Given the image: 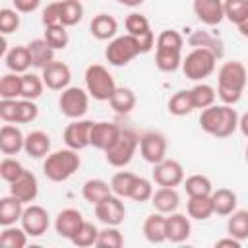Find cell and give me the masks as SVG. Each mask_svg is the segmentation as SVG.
Segmentation results:
<instances>
[{
  "label": "cell",
  "mask_w": 248,
  "mask_h": 248,
  "mask_svg": "<svg viewBox=\"0 0 248 248\" xmlns=\"http://www.w3.org/2000/svg\"><path fill=\"white\" fill-rule=\"evenodd\" d=\"M238 130L242 132L244 138H248V112H244V114L238 118Z\"/></svg>",
  "instance_id": "680465c9"
},
{
  "label": "cell",
  "mask_w": 248,
  "mask_h": 248,
  "mask_svg": "<svg viewBox=\"0 0 248 248\" xmlns=\"http://www.w3.org/2000/svg\"><path fill=\"white\" fill-rule=\"evenodd\" d=\"M248 81L246 66L238 60L225 62L217 72V95L225 105H236Z\"/></svg>",
  "instance_id": "6da1fadb"
},
{
  "label": "cell",
  "mask_w": 248,
  "mask_h": 248,
  "mask_svg": "<svg viewBox=\"0 0 248 248\" xmlns=\"http://www.w3.org/2000/svg\"><path fill=\"white\" fill-rule=\"evenodd\" d=\"M45 81L41 76L37 74H21V99H31V101H37L41 95H43V89H45Z\"/></svg>",
  "instance_id": "74e56055"
},
{
  "label": "cell",
  "mask_w": 248,
  "mask_h": 248,
  "mask_svg": "<svg viewBox=\"0 0 248 248\" xmlns=\"http://www.w3.org/2000/svg\"><path fill=\"white\" fill-rule=\"evenodd\" d=\"M138 147H140V136L132 130H122L116 141L105 151V159L112 167H118V169L126 167L134 159Z\"/></svg>",
  "instance_id": "8992f818"
},
{
  "label": "cell",
  "mask_w": 248,
  "mask_h": 248,
  "mask_svg": "<svg viewBox=\"0 0 248 248\" xmlns=\"http://www.w3.org/2000/svg\"><path fill=\"white\" fill-rule=\"evenodd\" d=\"M83 19V6L79 0H60V23L74 27Z\"/></svg>",
  "instance_id": "8d00e7d4"
},
{
  "label": "cell",
  "mask_w": 248,
  "mask_h": 248,
  "mask_svg": "<svg viewBox=\"0 0 248 248\" xmlns=\"http://www.w3.org/2000/svg\"><path fill=\"white\" fill-rule=\"evenodd\" d=\"M188 43H190L194 48H207V50H211L217 58H221L223 52H225L223 41L217 39V37H213V35H209L207 31H194V33L190 35Z\"/></svg>",
  "instance_id": "d6a6232c"
},
{
  "label": "cell",
  "mask_w": 248,
  "mask_h": 248,
  "mask_svg": "<svg viewBox=\"0 0 248 248\" xmlns=\"http://www.w3.org/2000/svg\"><path fill=\"white\" fill-rule=\"evenodd\" d=\"M79 165H81V159H79L78 151L66 147V149L52 151L45 157L43 172L52 182H64L79 169Z\"/></svg>",
  "instance_id": "3957f363"
},
{
  "label": "cell",
  "mask_w": 248,
  "mask_h": 248,
  "mask_svg": "<svg viewBox=\"0 0 248 248\" xmlns=\"http://www.w3.org/2000/svg\"><path fill=\"white\" fill-rule=\"evenodd\" d=\"M43 81L48 89L52 91H62L70 85V79H72V70L68 64L60 62V60H54L50 62L46 68H43Z\"/></svg>",
  "instance_id": "2e32d148"
},
{
  "label": "cell",
  "mask_w": 248,
  "mask_h": 248,
  "mask_svg": "<svg viewBox=\"0 0 248 248\" xmlns=\"http://www.w3.org/2000/svg\"><path fill=\"white\" fill-rule=\"evenodd\" d=\"M169 112L174 114V116H186L190 114L196 107H194V99H192V93L190 89H180L176 91L170 99H169Z\"/></svg>",
  "instance_id": "e575fe53"
},
{
  "label": "cell",
  "mask_w": 248,
  "mask_h": 248,
  "mask_svg": "<svg viewBox=\"0 0 248 248\" xmlns=\"http://www.w3.org/2000/svg\"><path fill=\"white\" fill-rule=\"evenodd\" d=\"M153 184H151V180H147V178H143V176H138L136 178V182H134V186H132V192H130V200H134V202H151V196H153Z\"/></svg>",
  "instance_id": "816d5d0a"
},
{
  "label": "cell",
  "mask_w": 248,
  "mask_h": 248,
  "mask_svg": "<svg viewBox=\"0 0 248 248\" xmlns=\"http://www.w3.org/2000/svg\"><path fill=\"white\" fill-rule=\"evenodd\" d=\"M184 39L174 29H165L155 39V48H169V50H182Z\"/></svg>",
  "instance_id": "c3c4849f"
},
{
  "label": "cell",
  "mask_w": 248,
  "mask_h": 248,
  "mask_svg": "<svg viewBox=\"0 0 248 248\" xmlns=\"http://www.w3.org/2000/svg\"><path fill=\"white\" fill-rule=\"evenodd\" d=\"M244 155H246V163H248V145H246V151H244Z\"/></svg>",
  "instance_id": "6125c7cd"
},
{
  "label": "cell",
  "mask_w": 248,
  "mask_h": 248,
  "mask_svg": "<svg viewBox=\"0 0 248 248\" xmlns=\"http://www.w3.org/2000/svg\"><path fill=\"white\" fill-rule=\"evenodd\" d=\"M155 66L161 72H176L182 66V50L155 48Z\"/></svg>",
  "instance_id": "d590c367"
},
{
  "label": "cell",
  "mask_w": 248,
  "mask_h": 248,
  "mask_svg": "<svg viewBox=\"0 0 248 248\" xmlns=\"http://www.w3.org/2000/svg\"><path fill=\"white\" fill-rule=\"evenodd\" d=\"M238 112L232 108V105H211L202 110L200 114V126L205 134L213 138H229L238 128Z\"/></svg>",
  "instance_id": "7a4b0ae2"
},
{
  "label": "cell",
  "mask_w": 248,
  "mask_h": 248,
  "mask_svg": "<svg viewBox=\"0 0 248 248\" xmlns=\"http://www.w3.org/2000/svg\"><path fill=\"white\" fill-rule=\"evenodd\" d=\"M136 178H138V174H134L130 170L116 172L110 178V190H112V194H116L120 198H130V192H132V186H134Z\"/></svg>",
  "instance_id": "60d3db41"
},
{
  "label": "cell",
  "mask_w": 248,
  "mask_h": 248,
  "mask_svg": "<svg viewBox=\"0 0 248 248\" xmlns=\"http://www.w3.org/2000/svg\"><path fill=\"white\" fill-rule=\"evenodd\" d=\"M97 236H99V229L93 223L83 221V225L79 227V231L76 232V236L70 242L74 246H78V248H87V246H95L97 244Z\"/></svg>",
  "instance_id": "f6af8a7d"
},
{
  "label": "cell",
  "mask_w": 248,
  "mask_h": 248,
  "mask_svg": "<svg viewBox=\"0 0 248 248\" xmlns=\"http://www.w3.org/2000/svg\"><path fill=\"white\" fill-rule=\"evenodd\" d=\"M17 99H0V118L8 124H16Z\"/></svg>",
  "instance_id": "db71d44e"
},
{
  "label": "cell",
  "mask_w": 248,
  "mask_h": 248,
  "mask_svg": "<svg viewBox=\"0 0 248 248\" xmlns=\"http://www.w3.org/2000/svg\"><path fill=\"white\" fill-rule=\"evenodd\" d=\"M27 48H29V54H31V66L33 68H46L50 62H54L56 58H54V48L45 41V39H33L29 45H27Z\"/></svg>",
  "instance_id": "484cf974"
},
{
  "label": "cell",
  "mask_w": 248,
  "mask_h": 248,
  "mask_svg": "<svg viewBox=\"0 0 248 248\" xmlns=\"http://www.w3.org/2000/svg\"><path fill=\"white\" fill-rule=\"evenodd\" d=\"M39 116V107L31 99H17V116L16 124H27L33 122Z\"/></svg>",
  "instance_id": "f907efd6"
},
{
  "label": "cell",
  "mask_w": 248,
  "mask_h": 248,
  "mask_svg": "<svg viewBox=\"0 0 248 248\" xmlns=\"http://www.w3.org/2000/svg\"><path fill=\"white\" fill-rule=\"evenodd\" d=\"M190 93H192V99H194V107L196 108H207V107H211V105H215V97H217V91L209 85V83H196L192 89H190Z\"/></svg>",
  "instance_id": "ab89813d"
},
{
  "label": "cell",
  "mask_w": 248,
  "mask_h": 248,
  "mask_svg": "<svg viewBox=\"0 0 248 248\" xmlns=\"http://www.w3.org/2000/svg\"><path fill=\"white\" fill-rule=\"evenodd\" d=\"M217 56L207 50V48H192L184 58H182V72L188 79L192 81H202L205 78H209L215 72V64H217Z\"/></svg>",
  "instance_id": "5b68a950"
},
{
  "label": "cell",
  "mask_w": 248,
  "mask_h": 248,
  "mask_svg": "<svg viewBox=\"0 0 248 248\" xmlns=\"http://www.w3.org/2000/svg\"><path fill=\"white\" fill-rule=\"evenodd\" d=\"M23 145H25L23 132L17 126L6 122L0 128V151L4 155H17L19 151H23Z\"/></svg>",
  "instance_id": "44dd1931"
},
{
  "label": "cell",
  "mask_w": 248,
  "mask_h": 248,
  "mask_svg": "<svg viewBox=\"0 0 248 248\" xmlns=\"http://www.w3.org/2000/svg\"><path fill=\"white\" fill-rule=\"evenodd\" d=\"M12 2L19 14H33L41 6V0H12Z\"/></svg>",
  "instance_id": "9f6ffc18"
},
{
  "label": "cell",
  "mask_w": 248,
  "mask_h": 248,
  "mask_svg": "<svg viewBox=\"0 0 248 248\" xmlns=\"http://www.w3.org/2000/svg\"><path fill=\"white\" fill-rule=\"evenodd\" d=\"M227 232L240 242L248 238V209H234L227 221Z\"/></svg>",
  "instance_id": "836d02e7"
},
{
  "label": "cell",
  "mask_w": 248,
  "mask_h": 248,
  "mask_svg": "<svg viewBox=\"0 0 248 248\" xmlns=\"http://www.w3.org/2000/svg\"><path fill=\"white\" fill-rule=\"evenodd\" d=\"M151 205L155 207V211L159 213H174L180 205V196L176 192V188H169V186H159L153 196H151Z\"/></svg>",
  "instance_id": "7402d4cb"
},
{
  "label": "cell",
  "mask_w": 248,
  "mask_h": 248,
  "mask_svg": "<svg viewBox=\"0 0 248 248\" xmlns=\"http://www.w3.org/2000/svg\"><path fill=\"white\" fill-rule=\"evenodd\" d=\"M186 211H188V217H190V219L207 221V219L215 213V211H213L211 196H188Z\"/></svg>",
  "instance_id": "f546056e"
},
{
  "label": "cell",
  "mask_w": 248,
  "mask_h": 248,
  "mask_svg": "<svg viewBox=\"0 0 248 248\" xmlns=\"http://www.w3.org/2000/svg\"><path fill=\"white\" fill-rule=\"evenodd\" d=\"M116 2L122 4V6H128V8H138V6L143 4V0H116Z\"/></svg>",
  "instance_id": "94428289"
},
{
  "label": "cell",
  "mask_w": 248,
  "mask_h": 248,
  "mask_svg": "<svg viewBox=\"0 0 248 248\" xmlns=\"http://www.w3.org/2000/svg\"><path fill=\"white\" fill-rule=\"evenodd\" d=\"M83 221L85 219H83V215L78 209L66 207V209H62L56 215V219H54V231H56L58 236L72 240L76 236V232L79 231V227L83 225Z\"/></svg>",
  "instance_id": "e0dca14e"
},
{
  "label": "cell",
  "mask_w": 248,
  "mask_h": 248,
  "mask_svg": "<svg viewBox=\"0 0 248 248\" xmlns=\"http://www.w3.org/2000/svg\"><path fill=\"white\" fill-rule=\"evenodd\" d=\"M138 54H141L140 50V43L132 37V35H120L108 41L107 48H105V58L110 66H126L130 64Z\"/></svg>",
  "instance_id": "52a82bcc"
},
{
  "label": "cell",
  "mask_w": 248,
  "mask_h": 248,
  "mask_svg": "<svg viewBox=\"0 0 248 248\" xmlns=\"http://www.w3.org/2000/svg\"><path fill=\"white\" fill-rule=\"evenodd\" d=\"M91 126L93 122L91 120H74L70 122L66 128H64V143L66 147L70 149H76V151H81L89 145V134H91Z\"/></svg>",
  "instance_id": "9a60e30c"
},
{
  "label": "cell",
  "mask_w": 248,
  "mask_h": 248,
  "mask_svg": "<svg viewBox=\"0 0 248 248\" xmlns=\"http://www.w3.org/2000/svg\"><path fill=\"white\" fill-rule=\"evenodd\" d=\"M246 2H248V0H246Z\"/></svg>",
  "instance_id": "be15d7a7"
},
{
  "label": "cell",
  "mask_w": 248,
  "mask_h": 248,
  "mask_svg": "<svg viewBox=\"0 0 248 248\" xmlns=\"http://www.w3.org/2000/svg\"><path fill=\"white\" fill-rule=\"evenodd\" d=\"M215 246H217V248H223V246H229V248H240V240L229 234L227 238H219V240L215 242Z\"/></svg>",
  "instance_id": "6f0895ef"
},
{
  "label": "cell",
  "mask_w": 248,
  "mask_h": 248,
  "mask_svg": "<svg viewBox=\"0 0 248 248\" xmlns=\"http://www.w3.org/2000/svg\"><path fill=\"white\" fill-rule=\"evenodd\" d=\"M236 27H238V33H240L242 37H246V39H248V16H246V17H244Z\"/></svg>",
  "instance_id": "91938a15"
},
{
  "label": "cell",
  "mask_w": 248,
  "mask_h": 248,
  "mask_svg": "<svg viewBox=\"0 0 248 248\" xmlns=\"http://www.w3.org/2000/svg\"><path fill=\"white\" fill-rule=\"evenodd\" d=\"M27 232L23 231V227H14V225H10V227H4L2 229V232H0V244L4 246V248H23L25 244H27Z\"/></svg>",
  "instance_id": "7bdbcfd3"
},
{
  "label": "cell",
  "mask_w": 248,
  "mask_h": 248,
  "mask_svg": "<svg viewBox=\"0 0 248 248\" xmlns=\"http://www.w3.org/2000/svg\"><path fill=\"white\" fill-rule=\"evenodd\" d=\"M19 27V12L16 8H2L0 10V33L10 35Z\"/></svg>",
  "instance_id": "f5cc1de1"
},
{
  "label": "cell",
  "mask_w": 248,
  "mask_h": 248,
  "mask_svg": "<svg viewBox=\"0 0 248 248\" xmlns=\"http://www.w3.org/2000/svg\"><path fill=\"white\" fill-rule=\"evenodd\" d=\"M93 209H95V217H97L103 225L118 227V225L124 221V217H126V205H124L122 198L116 196V194H110V196L105 198L103 202L95 203Z\"/></svg>",
  "instance_id": "8fae6325"
},
{
  "label": "cell",
  "mask_w": 248,
  "mask_h": 248,
  "mask_svg": "<svg viewBox=\"0 0 248 248\" xmlns=\"http://www.w3.org/2000/svg\"><path fill=\"white\" fill-rule=\"evenodd\" d=\"M118 21L108 14H97L89 23V33L97 41H110L116 37Z\"/></svg>",
  "instance_id": "cb8c5ba5"
},
{
  "label": "cell",
  "mask_w": 248,
  "mask_h": 248,
  "mask_svg": "<svg viewBox=\"0 0 248 248\" xmlns=\"http://www.w3.org/2000/svg\"><path fill=\"white\" fill-rule=\"evenodd\" d=\"M0 99H21V76L6 74L0 79Z\"/></svg>",
  "instance_id": "ee69618b"
},
{
  "label": "cell",
  "mask_w": 248,
  "mask_h": 248,
  "mask_svg": "<svg viewBox=\"0 0 248 248\" xmlns=\"http://www.w3.org/2000/svg\"><path fill=\"white\" fill-rule=\"evenodd\" d=\"M136 93L130 87H116L108 103L116 114H130L136 108Z\"/></svg>",
  "instance_id": "1f68e13d"
},
{
  "label": "cell",
  "mask_w": 248,
  "mask_h": 248,
  "mask_svg": "<svg viewBox=\"0 0 248 248\" xmlns=\"http://www.w3.org/2000/svg\"><path fill=\"white\" fill-rule=\"evenodd\" d=\"M223 8H225V19H229L234 25H238L248 16V2L246 0H225Z\"/></svg>",
  "instance_id": "7dc6e473"
},
{
  "label": "cell",
  "mask_w": 248,
  "mask_h": 248,
  "mask_svg": "<svg viewBox=\"0 0 248 248\" xmlns=\"http://www.w3.org/2000/svg\"><path fill=\"white\" fill-rule=\"evenodd\" d=\"M225 0H194V14L203 25H219L225 19Z\"/></svg>",
  "instance_id": "ac0fdd59"
},
{
  "label": "cell",
  "mask_w": 248,
  "mask_h": 248,
  "mask_svg": "<svg viewBox=\"0 0 248 248\" xmlns=\"http://www.w3.org/2000/svg\"><path fill=\"white\" fill-rule=\"evenodd\" d=\"M184 190L188 196H211L213 184L205 174H192L184 178Z\"/></svg>",
  "instance_id": "f35d334b"
},
{
  "label": "cell",
  "mask_w": 248,
  "mask_h": 248,
  "mask_svg": "<svg viewBox=\"0 0 248 248\" xmlns=\"http://www.w3.org/2000/svg\"><path fill=\"white\" fill-rule=\"evenodd\" d=\"M112 194L110 190V182H105L101 178H89L83 186H81V196L85 202H89L91 205L103 202L105 198H108Z\"/></svg>",
  "instance_id": "4dcf8cb0"
},
{
  "label": "cell",
  "mask_w": 248,
  "mask_h": 248,
  "mask_svg": "<svg viewBox=\"0 0 248 248\" xmlns=\"http://www.w3.org/2000/svg\"><path fill=\"white\" fill-rule=\"evenodd\" d=\"M124 244V236L122 232L118 231V227H112V225H105L103 231H99V236H97V248H120Z\"/></svg>",
  "instance_id": "bcb514c9"
},
{
  "label": "cell",
  "mask_w": 248,
  "mask_h": 248,
  "mask_svg": "<svg viewBox=\"0 0 248 248\" xmlns=\"http://www.w3.org/2000/svg\"><path fill=\"white\" fill-rule=\"evenodd\" d=\"M23 170H25L23 165L17 159H14V157H6V159L0 161V176L8 184H12L14 180H17L23 174Z\"/></svg>",
  "instance_id": "681fc988"
},
{
  "label": "cell",
  "mask_w": 248,
  "mask_h": 248,
  "mask_svg": "<svg viewBox=\"0 0 248 248\" xmlns=\"http://www.w3.org/2000/svg\"><path fill=\"white\" fill-rule=\"evenodd\" d=\"M140 153L145 163L157 165L167 159V138L161 132H145L140 136Z\"/></svg>",
  "instance_id": "30bf717a"
},
{
  "label": "cell",
  "mask_w": 248,
  "mask_h": 248,
  "mask_svg": "<svg viewBox=\"0 0 248 248\" xmlns=\"http://www.w3.org/2000/svg\"><path fill=\"white\" fill-rule=\"evenodd\" d=\"M120 132H122V128L118 124H114V122H107V120L93 122L91 134H89V145H93L99 151H107L116 141Z\"/></svg>",
  "instance_id": "5bb4252c"
},
{
  "label": "cell",
  "mask_w": 248,
  "mask_h": 248,
  "mask_svg": "<svg viewBox=\"0 0 248 248\" xmlns=\"http://www.w3.org/2000/svg\"><path fill=\"white\" fill-rule=\"evenodd\" d=\"M41 21H43L45 27L60 23V0L58 2H50V4L45 6V10L41 14Z\"/></svg>",
  "instance_id": "11a10c76"
},
{
  "label": "cell",
  "mask_w": 248,
  "mask_h": 248,
  "mask_svg": "<svg viewBox=\"0 0 248 248\" xmlns=\"http://www.w3.org/2000/svg\"><path fill=\"white\" fill-rule=\"evenodd\" d=\"M124 25H126L128 35H132V37L140 43L141 54L149 52V50L155 46V35H153L151 25H149V21H147V17H145L143 14H138V12L128 14Z\"/></svg>",
  "instance_id": "9c48e42d"
},
{
  "label": "cell",
  "mask_w": 248,
  "mask_h": 248,
  "mask_svg": "<svg viewBox=\"0 0 248 248\" xmlns=\"http://www.w3.org/2000/svg\"><path fill=\"white\" fill-rule=\"evenodd\" d=\"M23 202L17 200L16 196H4L0 200V225L2 227H10V225H16V221L21 219L23 215Z\"/></svg>",
  "instance_id": "83f0119b"
},
{
  "label": "cell",
  "mask_w": 248,
  "mask_h": 248,
  "mask_svg": "<svg viewBox=\"0 0 248 248\" xmlns=\"http://www.w3.org/2000/svg\"><path fill=\"white\" fill-rule=\"evenodd\" d=\"M4 60H6V68L10 72H14V74H25L29 70V66H31V54H29L27 45H16V46H12L6 52Z\"/></svg>",
  "instance_id": "4316f807"
},
{
  "label": "cell",
  "mask_w": 248,
  "mask_h": 248,
  "mask_svg": "<svg viewBox=\"0 0 248 248\" xmlns=\"http://www.w3.org/2000/svg\"><path fill=\"white\" fill-rule=\"evenodd\" d=\"M10 194L16 196L17 200H21L23 203H31L35 202L37 194H39V182H37V176L31 172V170H23V174L14 180L10 184Z\"/></svg>",
  "instance_id": "d6986e66"
},
{
  "label": "cell",
  "mask_w": 248,
  "mask_h": 248,
  "mask_svg": "<svg viewBox=\"0 0 248 248\" xmlns=\"http://www.w3.org/2000/svg\"><path fill=\"white\" fill-rule=\"evenodd\" d=\"M58 108L66 118H72V120L81 118L89 108V93H87V89L68 85L66 89H62V93L58 97Z\"/></svg>",
  "instance_id": "ba28073f"
},
{
  "label": "cell",
  "mask_w": 248,
  "mask_h": 248,
  "mask_svg": "<svg viewBox=\"0 0 248 248\" xmlns=\"http://www.w3.org/2000/svg\"><path fill=\"white\" fill-rule=\"evenodd\" d=\"M19 223H21L23 231L29 236H41V234L46 232V229L50 225V217H48V211L45 207L31 203L23 209V215H21Z\"/></svg>",
  "instance_id": "4fadbf2b"
},
{
  "label": "cell",
  "mask_w": 248,
  "mask_h": 248,
  "mask_svg": "<svg viewBox=\"0 0 248 248\" xmlns=\"http://www.w3.org/2000/svg\"><path fill=\"white\" fill-rule=\"evenodd\" d=\"M190 232H192L190 217H186L184 213H176V211L167 215V240L169 242L180 244L190 238Z\"/></svg>",
  "instance_id": "ffe728a7"
},
{
  "label": "cell",
  "mask_w": 248,
  "mask_h": 248,
  "mask_svg": "<svg viewBox=\"0 0 248 248\" xmlns=\"http://www.w3.org/2000/svg\"><path fill=\"white\" fill-rule=\"evenodd\" d=\"M54 50H64L70 43V35L66 31V25L56 23V25H48L45 27V37H43Z\"/></svg>",
  "instance_id": "b9f144b4"
},
{
  "label": "cell",
  "mask_w": 248,
  "mask_h": 248,
  "mask_svg": "<svg viewBox=\"0 0 248 248\" xmlns=\"http://www.w3.org/2000/svg\"><path fill=\"white\" fill-rule=\"evenodd\" d=\"M83 81H85V89L89 97H93L95 101H110L112 93L116 91L114 78L103 64L87 66L83 74Z\"/></svg>",
  "instance_id": "277c9868"
},
{
  "label": "cell",
  "mask_w": 248,
  "mask_h": 248,
  "mask_svg": "<svg viewBox=\"0 0 248 248\" xmlns=\"http://www.w3.org/2000/svg\"><path fill=\"white\" fill-rule=\"evenodd\" d=\"M151 178H153V182L157 186L176 188V186H180L184 182V169L174 159H163L161 163L153 165Z\"/></svg>",
  "instance_id": "7c38bea8"
},
{
  "label": "cell",
  "mask_w": 248,
  "mask_h": 248,
  "mask_svg": "<svg viewBox=\"0 0 248 248\" xmlns=\"http://www.w3.org/2000/svg\"><path fill=\"white\" fill-rule=\"evenodd\" d=\"M23 151L33 157V159H41V157H46L50 153V136L43 130H35V132H29L25 136V145H23Z\"/></svg>",
  "instance_id": "d4e9b609"
},
{
  "label": "cell",
  "mask_w": 248,
  "mask_h": 248,
  "mask_svg": "<svg viewBox=\"0 0 248 248\" xmlns=\"http://www.w3.org/2000/svg\"><path fill=\"white\" fill-rule=\"evenodd\" d=\"M236 194L229 188H217L211 192V202H213V211L221 217H229L236 209Z\"/></svg>",
  "instance_id": "f1b7e54d"
},
{
  "label": "cell",
  "mask_w": 248,
  "mask_h": 248,
  "mask_svg": "<svg viewBox=\"0 0 248 248\" xmlns=\"http://www.w3.org/2000/svg\"><path fill=\"white\" fill-rule=\"evenodd\" d=\"M143 236L151 244H161L167 240V217L165 213H151L143 221Z\"/></svg>",
  "instance_id": "603a6c76"
}]
</instances>
